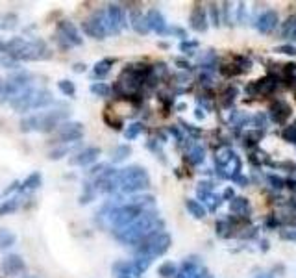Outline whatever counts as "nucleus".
<instances>
[{
	"label": "nucleus",
	"mask_w": 296,
	"mask_h": 278,
	"mask_svg": "<svg viewBox=\"0 0 296 278\" xmlns=\"http://www.w3.org/2000/svg\"><path fill=\"white\" fill-rule=\"evenodd\" d=\"M266 178H268V182L272 184L274 189H283V187H285V180H283V178L276 176V174H268Z\"/></svg>",
	"instance_id": "nucleus-39"
},
{
	"label": "nucleus",
	"mask_w": 296,
	"mask_h": 278,
	"mask_svg": "<svg viewBox=\"0 0 296 278\" xmlns=\"http://www.w3.org/2000/svg\"><path fill=\"white\" fill-rule=\"evenodd\" d=\"M4 48L8 50V54L15 60H26V62H33V60H43L48 56V48L43 41H26L23 37H13L8 41Z\"/></svg>",
	"instance_id": "nucleus-2"
},
{
	"label": "nucleus",
	"mask_w": 296,
	"mask_h": 278,
	"mask_svg": "<svg viewBox=\"0 0 296 278\" xmlns=\"http://www.w3.org/2000/svg\"><path fill=\"white\" fill-rule=\"evenodd\" d=\"M224 197H226V199H230V197H233V191H231V189H226V193H224Z\"/></svg>",
	"instance_id": "nucleus-45"
},
{
	"label": "nucleus",
	"mask_w": 296,
	"mask_h": 278,
	"mask_svg": "<svg viewBox=\"0 0 296 278\" xmlns=\"http://www.w3.org/2000/svg\"><path fill=\"white\" fill-rule=\"evenodd\" d=\"M281 78L276 76V74H268V76L261 78L258 82H252L246 87V93L252 95V97H265V95H272L278 87H280Z\"/></svg>",
	"instance_id": "nucleus-8"
},
{
	"label": "nucleus",
	"mask_w": 296,
	"mask_h": 278,
	"mask_svg": "<svg viewBox=\"0 0 296 278\" xmlns=\"http://www.w3.org/2000/svg\"><path fill=\"white\" fill-rule=\"evenodd\" d=\"M74 70L82 72V70H85V65H82V63H76V65H74Z\"/></svg>",
	"instance_id": "nucleus-43"
},
{
	"label": "nucleus",
	"mask_w": 296,
	"mask_h": 278,
	"mask_svg": "<svg viewBox=\"0 0 296 278\" xmlns=\"http://www.w3.org/2000/svg\"><path fill=\"white\" fill-rule=\"evenodd\" d=\"M285 184H289V187L296 191V180H285Z\"/></svg>",
	"instance_id": "nucleus-42"
},
{
	"label": "nucleus",
	"mask_w": 296,
	"mask_h": 278,
	"mask_svg": "<svg viewBox=\"0 0 296 278\" xmlns=\"http://www.w3.org/2000/svg\"><path fill=\"white\" fill-rule=\"evenodd\" d=\"M130 19H132V26L137 34H148L150 28H148V23H146V15H143L139 9H133L130 13Z\"/></svg>",
	"instance_id": "nucleus-22"
},
{
	"label": "nucleus",
	"mask_w": 296,
	"mask_h": 278,
	"mask_svg": "<svg viewBox=\"0 0 296 278\" xmlns=\"http://www.w3.org/2000/svg\"><path fill=\"white\" fill-rule=\"evenodd\" d=\"M274 52H278V54H287V56H296V46L295 45H280L274 48Z\"/></svg>",
	"instance_id": "nucleus-37"
},
{
	"label": "nucleus",
	"mask_w": 296,
	"mask_h": 278,
	"mask_svg": "<svg viewBox=\"0 0 296 278\" xmlns=\"http://www.w3.org/2000/svg\"><path fill=\"white\" fill-rule=\"evenodd\" d=\"M293 115V109L289 106L285 101H276L270 104V108H268V117L272 119L276 124H285L289 117Z\"/></svg>",
	"instance_id": "nucleus-15"
},
{
	"label": "nucleus",
	"mask_w": 296,
	"mask_h": 278,
	"mask_svg": "<svg viewBox=\"0 0 296 278\" xmlns=\"http://www.w3.org/2000/svg\"><path fill=\"white\" fill-rule=\"evenodd\" d=\"M17 208H19V199H9V201H6L2 206H0V217L13 213Z\"/></svg>",
	"instance_id": "nucleus-29"
},
{
	"label": "nucleus",
	"mask_w": 296,
	"mask_h": 278,
	"mask_svg": "<svg viewBox=\"0 0 296 278\" xmlns=\"http://www.w3.org/2000/svg\"><path fill=\"white\" fill-rule=\"evenodd\" d=\"M143 132V124L141 123H133V124H130L128 126V130L124 132V138L126 139H135L139 134Z\"/></svg>",
	"instance_id": "nucleus-35"
},
{
	"label": "nucleus",
	"mask_w": 296,
	"mask_h": 278,
	"mask_svg": "<svg viewBox=\"0 0 296 278\" xmlns=\"http://www.w3.org/2000/svg\"><path fill=\"white\" fill-rule=\"evenodd\" d=\"M58 37L63 39L68 46L70 45L78 46L84 43V39L80 37V32L76 30V26L70 23V21H61L58 24Z\"/></svg>",
	"instance_id": "nucleus-14"
},
{
	"label": "nucleus",
	"mask_w": 296,
	"mask_h": 278,
	"mask_svg": "<svg viewBox=\"0 0 296 278\" xmlns=\"http://www.w3.org/2000/svg\"><path fill=\"white\" fill-rule=\"evenodd\" d=\"M130 152H132V148H130L128 145H121V147H117L111 150V160H113L115 163L124 162V160L128 158Z\"/></svg>",
	"instance_id": "nucleus-28"
},
{
	"label": "nucleus",
	"mask_w": 296,
	"mask_h": 278,
	"mask_svg": "<svg viewBox=\"0 0 296 278\" xmlns=\"http://www.w3.org/2000/svg\"><path fill=\"white\" fill-rule=\"evenodd\" d=\"M84 32L95 39H104L107 35V19L104 11L93 13L87 21H84Z\"/></svg>",
	"instance_id": "nucleus-9"
},
{
	"label": "nucleus",
	"mask_w": 296,
	"mask_h": 278,
	"mask_svg": "<svg viewBox=\"0 0 296 278\" xmlns=\"http://www.w3.org/2000/svg\"><path fill=\"white\" fill-rule=\"evenodd\" d=\"M41 185V174L39 173H32L30 176L23 182V189H37Z\"/></svg>",
	"instance_id": "nucleus-30"
},
{
	"label": "nucleus",
	"mask_w": 296,
	"mask_h": 278,
	"mask_svg": "<svg viewBox=\"0 0 296 278\" xmlns=\"http://www.w3.org/2000/svg\"><path fill=\"white\" fill-rule=\"evenodd\" d=\"M15 240L17 238H15V234H13V232L6 230V228H0V250L13 247Z\"/></svg>",
	"instance_id": "nucleus-25"
},
{
	"label": "nucleus",
	"mask_w": 296,
	"mask_h": 278,
	"mask_svg": "<svg viewBox=\"0 0 296 278\" xmlns=\"http://www.w3.org/2000/svg\"><path fill=\"white\" fill-rule=\"evenodd\" d=\"M207 13L211 15L213 24H215V26H219V24H220V19H219V8H217L215 4H209V6H207Z\"/></svg>",
	"instance_id": "nucleus-40"
},
{
	"label": "nucleus",
	"mask_w": 296,
	"mask_h": 278,
	"mask_svg": "<svg viewBox=\"0 0 296 278\" xmlns=\"http://www.w3.org/2000/svg\"><path fill=\"white\" fill-rule=\"evenodd\" d=\"M261 278H270V277H261Z\"/></svg>",
	"instance_id": "nucleus-48"
},
{
	"label": "nucleus",
	"mask_w": 296,
	"mask_h": 278,
	"mask_svg": "<svg viewBox=\"0 0 296 278\" xmlns=\"http://www.w3.org/2000/svg\"><path fill=\"white\" fill-rule=\"evenodd\" d=\"M144 211H146V206H141V204H135V202H128L124 206L111 209L109 211V221L115 226V230H121V228L133 223L135 219H139Z\"/></svg>",
	"instance_id": "nucleus-6"
},
{
	"label": "nucleus",
	"mask_w": 296,
	"mask_h": 278,
	"mask_svg": "<svg viewBox=\"0 0 296 278\" xmlns=\"http://www.w3.org/2000/svg\"><path fill=\"white\" fill-rule=\"evenodd\" d=\"M176 63H178V65H182V69H187V67H189V63L182 62V60H176Z\"/></svg>",
	"instance_id": "nucleus-44"
},
{
	"label": "nucleus",
	"mask_w": 296,
	"mask_h": 278,
	"mask_svg": "<svg viewBox=\"0 0 296 278\" xmlns=\"http://www.w3.org/2000/svg\"><path fill=\"white\" fill-rule=\"evenodd\" d=\"M280 35L283 39L291 41V45H293V43H296V13L289 15L287 19H285V21L281 23Z\"/></svg>",
	"instance_id": "nucleus-21"
},
{
	"label": "nucleus",
	"mask_w": 296,
	"mask_h": 278,
	"mask_svg": "<svg viewBox=\"0 0 296 278\" xmlns=\"http://www.w3.org/2000/svg\"><path fill=\"white\" fill-rule=\"evenodd\" d=\"M56 136L60 143H70L84 138V124L82 123H63L56 128Z\"/></svg>",
	"instance_id": "nucleus-11"
},
{
	"label": "nucleus",
	"mask_w": 296,
	"mask_h": 278,
	"mask_svg": "<svg viewBox=\"0 0 296 278\" xmlns=\"http://www.w3.org/2000/svg\"><path fill=\"white\" fill-rule=\"evenodd\" d=\"M237 93H239L237 87H228V89L224 91V95H222V97H224V99H222V104H224V106H231V102L235 101Z\"/></svg>",
	"instance_id": "nucleus-36"
},
{
	"label": "nucleus",
	"mask_w": 296,
	"mask_h": 278,
	"mask_svg": "<svg viewBox=\"0 0 296 278\" xmlns=\"http://www.w3.org/2000/svg\"><path fill=\"white\" fill-rule=\"evenodd\" d=\"M148 185H150V176L139 165H132L117 173V189H121L122 193H139L148 189Z\"/></svg>",
	"instance_id": "nucleus-3"
},
{
	"label": "nucleus",
	"mask_w": 296,
	"mask_h": 278,
	"mask_svg": "<svg viewBox=\"0 0 296 278\" xmlns=\"http://www.w3.org/2000/svg\"><path fill=\"white\" fill-rule=\"evenodd\" d=\"M58 87H60V91L63 95H67V97H74L76 95V87L72 82H68V80H60L58 82Z\"/></svg>",
	"instance_id": "nucleus-32"
},
{
	"label": "nucleus",
	"mask_w": 296,
	"mask_h": 278,
	"mask_svg": "<svg viewBox=\"0 0 296 278\" xmlns=\"http://www.w3.org/2000/svg\"><path fill=\"white\" fill-rule=\"evenodd\" d=\"M0 269L4 271L6 275H19L21 271H24V262L21 260V256L9 254L6 256L2 263H0Z\"/></svg>",
	"instance_id": "nucleus-20"
},
{
	"label": "nucleus",
	"mask_w": 296,
	"mask_h": 278,
	"mask_svg": "<svg viewBox=\"0 0 296 278\" xmlns=\"http://www.w3.org/2000/svg\"><path fill=\"white\" fill-rule=\"evenodd\" d=\"M68 117V111L65 109H54V111H43L37 115H32L24 119L21 126L24 132L37 130V132H52L60 126L61 121H65Z\"/></svg>",
	"instance_id": "nucleus-5"
},
{
	"label": "nucleus",
	"mask_w": 296,
	"mask_h": 278,
	"mask_svg": "<svg viewBox=\"0 0 296 278\" xmlns=\"http://www.w3.org/2000/svg\"><path fill=\"white\" fill-rule=\"evenodd\" d=\"M281 138L285 139L287 143L296 145V124H289V126H285V128L281 130Z\"/></svg>",
	"instance_id": "nucleus-31"
},
{
	"label": "nucleus",
	"mask_w": 296,
	"mask_h": 278,
	"mask_svg": "<svg viewBox=\"0 0 296 278\" xmlns=\"http://www.w3.org/2000/svg\"><path fill=\"white\" fill-rule=\"evenodd\" d=\"M115 63V60H109V58H106V60H102V62H99L97 65H95V76L99 78H104L109 72V69H111V65Z\"/></svg>",
	"instance_id": "nucleus-27"
},
{
	"label": "nucleus",
	"mask_w": 296,
	"mask_h": 278,
	"mask_svg": "<svg viewBox=\"0 0 296 278\" xmlns=\"http://www.w3.org/2000/svg\"><path fill=\"white\" fill-rule=\"evenodd\" d=\"M278 26H280V15H278V11H274V9H265V11L256 19V28H258V32L263 34V35L272 34Z\"/></svg>",
	"instance_id": "nucleus-13"
},
{
	"label": "nucleus",
	"mask_w": 296,
	"mask_h": 278,
	"mask_svg": "<svg viewBox=\"0 0 296 278\" xmlns=\"http://www.w3.org/2000/svg\"><path fill=\"white\" fill-rule=\"evenodd\" d=\"M230 209H231L233 213H237V215L246 217L250 213V202L246 201L244 197H233L231 202H230Z\"/></svg>",
	"instance_id": "nucleus-23"
},
{
	"label": "nucleus",
	"mask_w": 296,
	"mask_h": 278,
	"mask_svg": "<svg viewBox=\"0 0 296 278\" xmlns=\"http://www.w3.org/2000/svg\"><path fill=\"white\" fill-rule=\"evenodd\" d=\"M106 19H107V30L113 32V34H119L126 26V13H124V8L119 6V4H109L107 6Z\"/></svg>",
	"instance_id": "nucleus-12"
},
{
	"label": "nucleus",
	"mask_w": 296,
	"mask_h": 278,
	"mask_svg": "<svg viewBox=\"0 0 296 278\" xmlns=\"http://www.w3.org/2000/svg\"><path fill=\"white\" fill-rule=\"evenodd\" d=\"M100 156V148L99 147H87L84 150H80L76 154L72 156L68 162L70 165H80V167H85V165H89V163L97 162V158Z\"/></svg>",
	"instance_id": "nucleus-17"
},
{
	"label": "nucleus",
	"mask_w": 296,
	"mask_h": 278,
	"mask_svg": "<svg viewBox=\"0 0 296 278\" xmlns=\"http://www.w3.org/2000/svg\"><path fill=\"white\" fill-rule=\"evenodd\" d=\"M191 28L195 32H205L207 30V26H209V19H207V11H205V8H202V6H195L193 8V11H191Z\"/></svg>",
	"instance_id": "nucleus-18"
},
{
	"label": "nucleus",
	"mask_w": 296,
	"mask_h": 278,
	"mask_svg": "<svg viewBox=\"0 0 296 278\" xmlns=\"http://www.w3.org/2000/svg\"><path fill=\"white\" fill-rule=\"evenodd\" d=\"M24 278H35V277H24Z\"/></svg>",
	"instance_id": "nucleus-47"
},
{
	"label": "nucleus",
	"mask_w": 296,
	"mask_h": 278,
	"mask_svg": "<svg viewBox=\"0 0 296 278\" xmlns=\"http://www.w3.org/2000/svg\"><path fill=\"white\" fill-rule=\"evenodd\" d=\"M161 228H163V221L156 215V211H144L132 224L124 226L121 230H115V238L124 245H139L148 236L161 232Z\"/></svg>",
	"instance_id": "nucleus-1"
},
{
	"label": "nucleus",
	"mask_w": 296,
	"mask_h": 278,
	"mask_svg": "<svg viewBox=\"0 0 296 278\" xmlns=\"http://www.w3.org/2000/svg\"><path fill=\"white\" fill-rule=\"evenodd\" d=\"M207 271L197 262V260H185L182 263V269L176 273V278H204Z\"/></svg>",
	"instance_id": "nucleus-16"
},
{
	"label": "nucleus",
	"mask_w": 296,
	"mask_h": 278,
	"mask_svg": "<svg viewBox=\"0 0 296 278\" xmlns=\"http://www.w3.org/2000/svg\"><path fill=\"white\" fill-rule=\"evenodd\" d=\"M30 74L28 72H19V74H15V76H11L4 84V87H2V95L4 97H9V101L11 99H15L17 95H21V93L24 91V89H28L30 87Z\"/></svg>",
	"instance_id": "nucleus-10"
},
{
	"label": "nucleus",
	"mask_w": 296,
	"mask_h": 278,
	"mask_svg": "<svg viewBox=\"0 0 296 278\" xmlns=\"http://www.w3.org/2000/svg\"><path fill=\"white\" fill-rule=\"evenodd\" d=\"M52 102L54 99H52V95H50V91L28 87V89H24L21 95H17L15 99H11L9 104H11V108H15L17 111H30V109L45 108V106L52 104Z\"/></svg>",
	"instance_id": "nucleus-4"
},
{
	"label": "nucleus",
	"mask_w": 296,
	"mask_h": 278,
	"mask_svg": "<svg viewBox=\"0 0 296 278\" xmlns=\"http://www.w3.org/2000/svg\"><path fill=\"white\" fill-rule=\"evenodd\" d=\"M197 117H198V119H204V113H202V109H197Z\"/></svg>",
	"instance_id": "nucleus-46"
},
{
	"label": "nucleus",
	"mask_w": 296,
	"mask_h": 278,
	"mask_svg": "<svg viewBox=\"0 0 296 278\" xmlns=\"http://www.w3.org/2000/svg\"><path fill=\"white\" fill-rule=\"evenodd\" d=\"M185 208H187V211H189L191 215L197 217V219H204L205 217V208L198 201H195V199H187L185 201Z\"/></svg>",
	"instance_id": "nucleus-24"
},
{
	"label": "nucleus",
	"mask_w": 296,
	"mask_h": 278,
	"mask_svg": "<svg viewBox=\"0 0 296 278\" xmlns=\"http://www.w3.org/2000/svg\"><path fill=\"white\" fill-rule=\"evenodd\" d=\"M205 158V150L204 147H200V145H195V147L189 150V154H187V160H189L193 165H198V163H202Z\"/></svg>",
	"instance_id": "nucleus-26"
},
{
	"label": "nucleus",
	"mask_w": 296,
	"mask_h": 278,
	"mask_svg": "<svg viewBox=\"0 0 296 278\" xmlns=\"http://www.w3.org/2000/svg\"><path fill=\"white\" fill-rule=\"evenodd\" d=\"M197 48H198L197 41H182L180 43V50L185 52V54H193V50H197Z\"/></svg>",
	"instance_id": "nucleus-38"
},
{
	"label": "nucleus",
	"mask_w": 296,
	"mask_h": 278,
	"mask_svg": "<svg viewBox=\"0 0 296 278\" xmlns=\"http://www.w3.org/2000/svg\"><path fill=\"white\" fill-rule=\"evenodd\" d=\"M170 236L167 232H156L152 236H148L144 241L139 243V248L137 252L141 256H148V258H158V256H163L170 248Z\"/></svg>",
	"instance_id": "nucleus-7"
},
{
	"label": "nucleus",
	"mask_w": 296,
	"mask_h": 278,
	"mask_svg": "<svg viewBox=\"0 0 296 278\" xmlns=\"http://www.w3.org/2000/svg\"><path fill=\"white\" fill-rule=\"evenodd\" d=\"M91 91L95 93V95H99V97H109L111 89H109V85H106L104 82H97V84L91 85Z\"/></svg>",
	"instance_id": "nucleus-34"
},
{
	"label": "nucleus",
	"mask_w": 296,
	"mask_h": 278,
	"mask_svg": "<svg viewBox=\"0 0 296 278\" xmlns=\"http://www.w3.org/2000/svg\"><path fill=\"white\" fill-rule=\"evenodd\" d=\"M146 23H148V28H150V30L158 32L160 35H163V34H168L167 23H165V17L161 15V11H158V9H150V11L146 13Z\"/></svg>",
	"instance_id": "nucleus-19"
},
{
	"label": "nucleus",
	"mask_w": 296,
	"mask_h": 278,
	"mask_svg": "<svg viewBox=\"0 0 296 278\" xmlns=\"http://www.w3.org/2000/svg\"><path fill=\"white\" fill-rule=\"evenodd\" d=\"M280 238L281 240H285V241H293V243H296V228L280 232Z\"/></svg>",
	"instance_id": "nucleus-41"
},
{
	"label": "nucleus",
	"mask_w": 296,
	"mask_h": 278,
	"mask_svg": "<svg viewBox=\"0 0 296 278\" xmlns=\"http://www.w3.org/2000/svg\"><path fill=\"white\" fill-rule=\"evenodd\" d=\"M158 273H160L163 278H170V277H174L176 273H178V269H176L174 263L167 262V263H163L160 269H158Z\"/></svg>",
	"instance_id": "nucleus-33"
}]
</instances>
